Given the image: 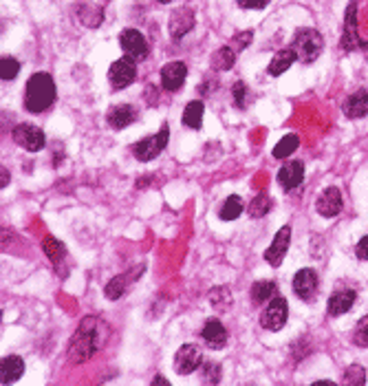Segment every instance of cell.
<instances>
[{"instance_id":"21","label":"cell","mask_w":368,"mask_h":386,"mask_svg":"<svg viewBox=\"0 0 368 386\" xmlns=\"http://www.w3.org/2000/svg\"><path fill=\"white\" fill-rule=\"evenodd\" d=\"M0 368H3V380H0V382L11 384V382H16L25 373V362L18 358V355H9V358L3 360Z\"/></svg>"},{"instance_id":"14","label":"cell","mask_w":368,"mask_h":386,"mask_svg":"<svg viewBox=\"0 0 368 386\" xmlns=\"http://www.w3.org/2000/svg\"><path fill=\"white\" fill-rule=\"evenodd\" d=\"M294 291L302 300H311L318 291V274L313 269H300L294 276Z\"/></svg>"},{"instance_id":"31","label":"cell","mask_w":368,"mask_h":386,"mask_svg":"<svg viewBox=\"0 0 368 386\" xmlns=\"http://www.w3.org/2000/svg\"><path fill=\"white\" fill-rule=\"evenodd\" d=\"M271 199L267 194H256L252 199V204H250V214L256 216V219H260V216H265L269 210H271Z\"/></svg>"},{"instance_id":"38","label":"cell","mask_w":368,"mask_h":386,"mask_svg":"<svg viewBox=\"0 0 368 386\" xmlns=\"http://www.w3.org/2000/svg\"><path fill=\"white\" fill-rule=\"evenodd\" d=\"M355 254H357V258H362V260H368V237H364V239L357 243V247H355Z\"/></svg>"},{"instance_id":"35","label":"cell","mask_w":368,"mask_h":386,"mask_svg":"<svg viewBox=\"0 0 368 386\" xmlns=\"http://www.w3.org/2000/svg\"><path fill=\"white\" fill-rule=\"evenodd\" d=\"M219 371H221V366L219 364H214V362H207L205 364V371H203V380L205 382H219L221 380V373H219Z\"/></svg>"},{"instance_id":"13","label":"cell","mask_w":368,"mask_h":386,"mask_svg":"<svg viewBox=\"0 0 368 386\" xmlns=\"http://www.w3.org/2000/svg\"><path fill=\"white\" fill-rule=\"evenodd\" d=\"M194 25H196L194 11L188 9V7H181V9L172 11V15H170V34H172L175 40L183 38L188 31H192Z\"/></svg>"},{"instance_id":"34","label":"cell","mask_w":368,"mask_h":386,"mask_svg":"<svg viewBox=\"0 0 368 386\" xmlns=\"http://www.w3.org/2000/svg\"><path fill=\"white\" fill-rule=\"evenodd\" d=\"M344 382L350 384V386H355V384H364L366 382V373H364V368L357 366V364H353L346 368V373H344Z\"/></svg>"},{"instance_id":"19","label":"cell","mask_w":368,"mask_h":386,"mask_svg":"<svg viewBox=\"0 0 368 386\" xmlns=\"http://www.w3.org/2000/svg\"><path fill=\"white\" fill-rule=\"evenodd\" d=\"M353 305H355V291L353 289L335 291L333 296L329 298V314L331 316H342V314L348 312Z\"/></svg>"},{"instance_id":"15","label":"cell","mask_w":368,"mask_h":386,"mask_svg":"<svg viewBox=\"0 0 368 386\" xmlns=\"http://www.w3.org/2000/svg\"><path fill=\"white\" fill-rule=\"evenodd\" d=\"M135 119H137V111H135V106H130V104H117V106L111 108L109 115H106L109 126L115 128V131H121V128L130 126Z\"/></svg>"},{"instance_id":"30","label":"cell","mask_w":368,"mask_h":386,"mask_svg":"<svg viewBox=\"0 0 368 386\" xmlns=\"http://www.w3.org/2000/svg\"><path fill=\"white\" fill-rule=\"evenodd\" d=\"M44 254H47L53 262H57V260L64 258L67 247H64L62 241H57V239H53V237H47V239H44Z\"/></svg>"},{"instance_id":"36","label":"cell","mask_w":368,"mask_h":386,"mask_svg":"<svg viewBox=\"0 0 368 386\" xmlns=\"http://www.w3.org/2000/svg\"><path fill=\"white\" fill-rule=\"evenodd\" d=\"M245 93H247V88H245L243 82H236L234 88H232V95H234V102L238 108H245Z\"/></svg>"},{"instance_id":"8","label":"cell","mask_w":368,"mask_h":386,"mask_svg":"<svg viewBox=\"0 0 368 386\" xmlns=\"http://www.w3.org/2000/svg\"><path fill=\"white\" fill-rule=\"evenodd\" d=\"M13 142L29 152H38L44 148V133L38 126H32V124H20V126L13 128Z\"/></svg>"},{"instance_id":"41","label":"cell","mask_w":368,"mask_h":386,"mask_svg":"<svg viewBox=\"0 0 368 386\" xmlns=\"http://www.w3.org/2000/svg\"><path fill=\"white\" fill-rule=\"evenodd\" d=\"M159 3H163V5H165V3H172V0H159Z\"/></svg>"},{"instance_id":"26","label":"cell","mask_w":368,"mask_h":386,"mask_svg":"<svg viewBox=\"0 0 368 386\" xmlns=\"http://www.w3.org/2000/svg\"><path fill=\"white\" fill-rule=\"evenodd\" d=\"M234 62H236V49L234 46H223V49H219L217 55H214L212 67L217 71H227L234 67Z\"/></svg>"},{"instance_id":"12","label":"cell","mask_w":368,"mask_h":386,"mask_svg":"<svg viewBox=\"0 0 368 386\" xmlns=\"http://www.w3.org/2000/svg\"><path fill=\"white\" fill-rule=\"evenodd\" d=\"M315 210L320 216H327V219H331V216L340 214L342 212V192L340 188H327L325 192H322L315 201Z\"/></svg>"},{"instance_id":"9","label":"cell","mask_w":368,"mask_h":386,"mask_svg":"<svg viewBox=\"0 0 368 386\" xmlns=\"http://www.w3.org/2000/svg\"><path fill=\"white\" fill-rule=\"evenodd\" d=\"M119 44L126 55L132 60H146L148 58V42L137 29H124L119 36Z\"/></svg>"},{"instance_id":"11","label":"cell","mask_w":368,"mask_h":386,"mask_svg":"<svg viewBox=\"0 0 368 386\" xmlns=\"http://www.w3.org/2000/svg\"><path fill=\"white\" fill-rule=\"evenodd\" d=\"M186 77H188V67L183 65V62H168V65L161 69V86L165 91L175 93L183 86Z\"/></svg>"},{"instance_id":"3","label":"cell","mask_w":368,"mask_h":386,"mask_svg":"<svg viewBox=\"0 0 368 386\" xmlns=\"http://www.w3.org/2000/svg\"><path fill=\"white\" fill-rule=\"evenodd\" d=\"M322 46H325V42H322V36L315 29H300L294 38L291 49H294L300 62H313L322 53Z\"/></svg>"},{"instance_id":"40","label":"cell","mask_w":368,"mask_h":386,"mask_svg":"<svg viewBox=\"0 0 368 386\" xmlns=\"http://www.w3.org/2000/svg\"><path fill=\"white\" fill-rule=\"evenodd\" d=\"M152 384H168V380L159 375V378H155V382H152Z\"/></svg>"},{"instance_id":"37","label":"cell","mask_w":368,"mask_h":386,"mask_svg":"<svg viewBox=\"0 0 368 386\" xmlns=\"http://www.w3.org/2000/svg\"><path fill=\"white\" fill-rule=\"evenodd\" d=\"M238 5L245 9H265L269 5V0H238Z\"/></svg>"},{"instance_id":"1","label":"cell","mask_w":368,"mask_h":386,"mask_svg":"<svg viewBox=\"0 0 368 386\" xmlns=\"http://www.w3.org/2000/svg\"><path fill=\"white\" fill-rule=\"evenodd\" d=\"M55 102V84L49 73H34L27 82L25 106L29 113H44Z\"/></svg>"},{"instance_id":"2","label":"cell","mask_w":368,"mask_h":386,"mask_svg":"<svg viewBox=\"0 0 368 386\" xmlns=\"http://www.w3.org/2000/svg\"><path fill=\"white\" fill-rule=\"evenodd\" d=\"M100 329V322L95 318H86L82 322V327L78 331V335L73 338L71 342V349H69V358L71 362L80 364V362H86L90 355H95V351L102 347L104 342V335L97 331Z\"/></svg>"},{"instance_id":"5","label":"cell","mask_w":368,"mask_h":386,"mask_svg":"<svg viewBox=\"0 0 368 386\" xmlns=\"http://www.w3.org/2000/svg\"><path fill=\"white\" fill-rule=\"evenodd\" d=\"M137 77V67H135V60L130 55H124L115 60L111 65V71H109V82H111V88L113 91H121L126 88L128 84L135 82Z\"/></svg>"},{"instance_id":"27","label":"cell","mask_w":368,"mask_h":386,"mask_svg":"<svg viewBox=\"0 0 368 386\" xmlns=\"http://www.w3.org/2000/svg\"><path fill=\"white\" fill-rule=\"evenodd\" d=\"M298 144H300L298 135H287V137H282L280 142L275 144V148H273V157L275 159H287L289 154H294L298 150Z\"/></svg>"},{"instance_id":"24","label":"cell","mask_w":368,"mask_h":386,"mask_svg":"<svg viewBox=\"0 0 368 386\" xmlns=\"http://www.w3.org/2000/svg\"><path fill=\"white\" fill-rule=\"evenodd\" d=\"M360 44V38H357V29H355V5L348 7V15H346V36H344V42L342 46L346 51L355 49Z\"/></svg>"},{"instance_id":"32","label":"cell","mask_w":368,"mask_h":386,"mask_svg":"<svg viewBox=\"0 0 368 386\" xmlns=\"http://www.w3.org/2000/svg\"><path fill=\"white\" fill-rule=\"evenodd\" d=\"M353 342H355L357 347L368 349V316H364V318L357 322L355 331H353Z\"/></svg>"},{"instance_id":"6","label":"cell","mask_w":368,"mask_h":386,"mask_svg":"<svg viewBox=\"0 0 368 386\" xmlns=\"http://www.w3.org/2000/svg\"><path fill=\"white\" fill-rule=\"evenodd\" d=\"M287 318H289L287 300L280 298V296H275L265 307L263 316H260V324H263V329H267V331H280L287 324Z\"/></svg>"},{"instance_id":"28","label":"cell","mask_w":368,"mask_h":386,"mask_svg":"<svg viewBox=\"0 0 368 386\" xmlns=\"http://www.w3.org/2000/svg\"><path fill=\"white\" fill-rule=\"evenodd\" d=\"M240 212H243V199L232 194V197H227V201L221 208V219L223 221H234L240 216Z\"/></svg>"},{"instance_id":"4","label":"cell","mask_w":368,"mask_h":386,"mask_svg":"<svg viewBox=\"0 0 368 386\" xmlns=\"http://www.w3.org/2000/svg\"><path fill=\"white\" fill-rule=\"evenodd\" d=\"M168 137H170V128H168V124H163L161 131L157 135H150V137H144L142 142H137L132 152L135 157L139 161H150L155 159L157 154L168 146Z\"/></svg>"},{"instance_id":"23","label":"cell","mask_w":368,"mask_h":386,"mask_svg":"<svg viewBox=\"0 0 368 386\" xmlns=\"http://www.w3.org/2000/svg\"><path fill=\"white\" fill-rule=\"evenodd\" d=\"M203 111H205V106L201 100H194L186 106V113H183V124H186L188 128H201V124H203Z\"/></svg>"},{"instance_id":"20","label":"cell","mask_w":368,"mask_h":386,"mask_svg":"<svg viewBox=\"0 0 368 386\" xmlns=\"http://www.w3.org/2000/svg\"><path fill=\"white\" fill-rule=\"evenodd\" d=\"M298 58H296V53H294V49H282V51H278L273 55V60L269 62V67H267V73L269 75H273V77H278V75H282L291 65H294Z\"/></svg>"},{"instance_id":"18","label":"cell","mask_w":368,"mask_h":386,"mask_svg":"<svg viewBox=\"0 0 368 386\" xmlns=\"http://www.w3.org/2000/svg\"><path fill=\"white\" fill-rule=\"evenodd\" d=\"M344 113L350 119L368 115V91L366 88H360L357 93H353V95L344 102Z\"/></svg>"},{"instance_id":"25","label":"cell","mask_w":368,"mask_h":386,"mask_svg":"<svg viewBox=\"0 0 368 386\" xmlns=\"http://www.w3.org/2000/svg\"><path fill=\"white\" fill-rule=\"evenodd\" d=\"M128 283H130V274H119V276H115L113 281L106 285V289H104L106 298H109V300L121 298V296H124L126 287H128Z\"/></svg>"},{"instance_id":"29","label":"cell","mask_w":368,"mask_h":386,"mask_svg":"<svg viewBox=\"0 0 368 386\" xmlns=\"http://www.w3.org/2000/svg\"><path fill=\"white\" fill-rule=\"evenodd\" d=\"M78 15H80V20L86 27H100L102 25V18H104L102 9L95 7V5H82L80 11H78Z\"/></svg>"},{"instance_id":"33","label":"cell","mask_w":368,"mask_h":386,"mask_svg":"<svg viewBox=\"0 0 368 386\" xmlns=\"http://www.w3.org/2000/svg\"><path fill=\"white\" fill-rule=\"evenodd\" d=\"M18 71H20L18 60L3 58V62H0V77H3V80H13V77L18 75Z\"/></svg>"},{"instance_id":"16","label":"cell","mask_w":368,"mask_h":386,"mask_svg":"<svg viewBox=\"0 0 368 386\" xmlns=\"http://www.w3.org/2000/svg\"><path fill=\"white\" fill-rule=\"evenodd\" d=\"M304 181V164L302 161H289L280 168L278 183L285 190H294Z\"/></svg>"},{"instance_id":"39","label":"cell","mask_w":368,"mask_h":386,"mask_svg":"<svg viewBox=\"0 0 368 386\" xmlns=\"http://www.w3.org/2000/svg\"><path fill=\"white\" fill-rule=\"evenodd\" d=\"M0 175H3V181H0V188H5V185L9 183V173L3 168V173H0Z\"/></svg>"},{"instance_id":"17","label":"cell","mask_w":368,"mask_h":386,"mask_svg":"<svg viewBox=\"0 0 368 386\" xmlns=\"http://www.w3.org/2000/svg\"><path fill=\"white\" fill-rule=\"evenodd\" d=\"M201 335H203L205 345L210 349H223L225 342H227V331H225V327L219 320H207Z\"/></svg>"},{"instance_id":"7","label":"cell","mask_w":368,"mask_h":386,"mask_svg":"<svg viewBox=\"0 0 368 386\" xmlns=\"http://www.w3.org/2000/svg\"><path fill=\"white\" fill-rule=\"evenodd\" d=\"M203 364V353L196 345H183L175 355V368L179 375H190Z\"/></svg>"},{"instance_id":"10","label":"cell","mask_w":368,"mask_h":386,"mask_svg":"<svg viewBox=\"0 0 368 386\" xmlns=\"http://www.w3.org/2000/svg\"><path fill=\"white\" fill-rule=\"evenodd\" d=\"M289 243H291V227L285 225V227L278 229V234L273 237L269 250L265 252V260L269 262L271 267H280L282 265V258L287 256Z\"/></svg>"},{"instance_id":"22","label":"cell","mask_w":368,"mask_h":386,"mask_svg":"<svg viewBox=\"0 0 368 386\" xmlns=\"http://www.w3.org/2000/svg\"><path fill=\"white\" fill-rule=\"evenodd\" d=\"M275 291H278V287H275L273 281H258L252 287V300L254 305H265L275 298Z\"/></svg>"}]
</instances>
